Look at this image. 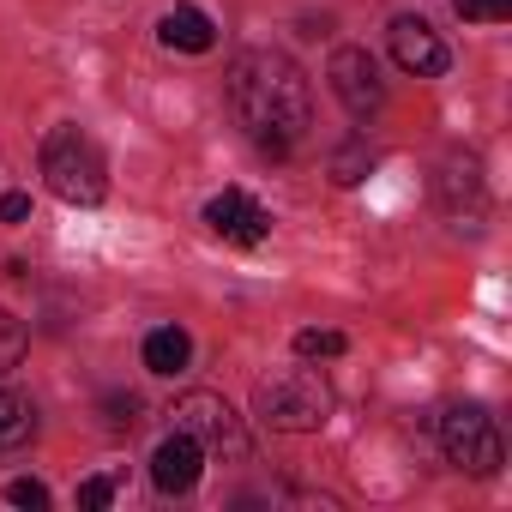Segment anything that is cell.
<instances>
[{
    "mask_svg": "<svg viewBox=\"0 0 512 512\" xmlns=\"http://www.w3.org/2000/svg\"><path fill=\"white\" fill-rule=\"evenodd\" d=\"M229 109L247 127V139L260 151H272V157H290L308 139V127H314L308 73L290 55H278V49L235 55V67H229Z\"/></svg>",
    "mask_w": 512,
    "mask_h": 512,
    "instance_id": "obj_1",
    "label": "cell"
},
{
    "mask_svg": "<svg viewBox=\"0 0 512 512\" xmlns=\"http://www.w3.org/2000/svg\"><path fill=\"white\" fill-rule=\"evenodd\" d=\"M253 410H260L266 428H284V434H314L332 422V386L314 374V368H278L253 386Z\"/></svg>",
    "mask_w": 512,
    "mask_h": 512,
    "instance_id": "obj_2",
    "label": "cell"
},
{
    "mask_svg": "<svg viewBox=\"0 0 512 512\" xmlns=\"http://www.w3.org/2000/svg\"><path fill=\"white\" fill-rule=\"evenodd\" d=\"M43 175H49V193L67 199V205H97L109 193V163H103V145L79 127H55L43 139Z\"/></svg>",
    "mask_w": 512,
    "mask_h": 512,
    "instance_id": "obj_3",
    "label": "cell"
},
{
    "mask_svg": "<svg viewBox=\"0 0 512 512\" xmlns=\"http://www.w3.org/2000/svg\"><path fill=\"white\" fill-rule=\"evenodd\" d=\"M175 428L193 434L205 458H229V464L247 458V428H241V416H235L217 392H187V398L175 404Z\"/></svg>",
    "mask_w": 512,
    "mask_h": 512,
    "instance_id": "obj_4",
    "label": "cell"
},
{
    "mask_svg": "<svg viewBox=\"0 0 512 512\" xmlns=\"http://www.w3.org/2000/svg\"><path fill=\"white\" fill-rule=\"evenodd\" d=\"M440 446H446V458L458 464V470H470V476H494L500 470V428H494V416L482 410V404H452L446 416H440Z\"/></svg>",
    "mask_w": 512,
    "mask_h": 512,
    "instance_id": "obj_5",
    "label": "cell"
},
{
    "mask_svg": "<svg viewBox=\"0 0 512 512\" xmlns=\"http://www.w3.org/2000/svg\"><path fill=\"white\" fill-rule=\"evenodd\" d=\"M326 79H332L338 103H344L356 121H368V115L386 103L380 67H374V55H368V49H338V55H332V67H326Z\"/></svg>",
    "mask_w": 512,
    "mask_h": 512,
    "instance_id": "obj_6",
    "label": "cell"
},
{
    "mask_svg": "<svg viewBox=\"0 0 512 512\" xmlns=\"http://www.w3.org/2000/svg\"><path fill=\"white\" fill-rule=\"evenodd\" d=\"M205 223H211V235H223V241H235V247H260V241L272 235V211H266L260 199H247L241 187H223V193L205 205Z\"/></svg>",
    "mask_w": 512,
    "mask_h": 512,
    "instance_id": "obj_7",
    "label": "cell"
},
{
    "mask_svg": "<svg viewBox=\"0 0 512 512\" xmlns=\"http://www.w3.org/2000/svg\"><path fill=\"white\" fill-rule=\"evenodd\" d=\"M392 61H398L404 73H416V79H440V73L452 67L446 43H440L422 19H392Z\"/></svg>",
    "mask_w": 512,
    "mask_h": 512,
    "instance_id": "obj_8",
    "label": "cell"
},
{
    "mask_svg": "<svg viewBox=\"0 0 512 512\" xmlns=\"http://www.w3.org/2000/svg\"><path fill=\"white\" fill-rule=\"evenodd\" d=\"M199 470H205V452H199V440L193 434H169V440H157V452H151V482L163 488V494H187V488H199Z\"/></svg>",
    "mask_w": 512,
    "mask_h": 512,
    "instance_id": "obj_9",
    "label": "cell"
},
{
    "mask_svg": "<svg viewBox=\"0 0 512 512\" xmlns=\"http://www.w3.org/2000/svg\"><path fill=\"white\" fill-rule=\"evenodd\" d=\"M157 37H163V49H181V55H205V49L217 43V25H211L199 7H169V13L157 19Z\"/></svg>",
    "mask_w": 512,
    "mask_h": 512,
    "instance_id": "obj_10",
    "label": "cell"
},
{
    "mask_svg": "<svg viewBox=\"0 0 512 512\" xmlns=\"http://www.w3.org/2000/svg\"><path fill=\"white\" fill-rule=\"evenodd\" d=\"M37 440V404L19 392H0V452H19Z\"/></svg>",
    "mask_w": 512,
    "mask_h": 512,
    "instance_id": "obj_11",
    "label": "cell"
},
{
    "mask_svg": "<svg viewBox=\"0 0 512 512\" xmlns=\"http://www.w3.org/2000/svg\"><path fill=\"white\" fill-rule=\"evenodd\" d=\"M187 356H193V338H187L181 326H157V332L145 338V368H151V374H181Z\"/></svg>",
    "mask_w": 512,
    "mask_h": 512,
    "instance_id": "obj_12",
    "label": "cell"
},
{
    "mask_svg": "<svg viewBox=\"0 0 512 512\" xmlns=\"http://www.w3.org/2000/svg\"><path fill=\"white\" fill-rule=\"evenodd\" d=\"M25 344H31V338H25V326H19L7 308H0V380H7V374L25 362Z\"/></svg>",
    "mask_w": 512,
    "mask_h": 512,
    "instance_id": "obj_13",
    "label": "cell"
},
{
    "mask_svg": "<svg viewBox=\"0 0 512 512\" xmlns=\"http://www.w3.org/2000/svg\"><path fill=\"white\" fill-rule=\"evenodd\" d=\"M350 344H344V332H320V326H308V332H296V356H320V362H332V356H344Z\"/></svg>",
    "mask_w": 512,
    "mask_h": 512,
    "instance_id": "obj_14",
    "label": "cell"
},
{
    "mask_svg": "<svg viewBox=\"0 0 512 512\" xmlns=\"http://www.w3.org/2000/svg\"><path fill=\"white\" fill-rule=\"evenodd\" d=\"M452 13L464 25H500V19H512V0H452Z\"/></svg>",
    "mask_w": 512,
    "mask_h": 512,
    "instance_id": "obj_15",
    "label": "cell"
},
{
    "mask_svg": "<svg viewBox=\"0 0 512 512\" xmlns=\"http://www.w3.org/2000/svg\"><path fill=\"white\" fill-rule=\"evenodd\" d=\"M362 175H368V151H362V145H350V151L332 157V181H338V187H356Z\"/></svg>",
    "mask_w": 512,
    "mask_h": 512,
    "instance_id": "obj_16",
    "label": "cell"
},
{
    "mask_svg": "<svg viewBox=\"0 0 512 512\" xmlns=\"http://www.w3.org/2000/svg\"><path fill=\"white\" fill-rule=\"evenodd\" d=\"M7 500H13V506H31V512H43V506H49V488H43L37 476H19V482H7Z\"/></svg>",
    "mask_w": 512,
    "mask_h": 512,
    "instance_id": "obj_17",
    "label": "cell"
},
{
    "mask_svg": "<svg viewBox=\"0 0 512 512\" xmlns=\"http://www.w3.org/2000/svg\"><path fill=\"white\" fill-rule=\"evenodd\" d=\"M109 500H115V482H109V476H91V482H79V506H85V512H103Z\"/></svg>",
    "mask_w": 512,
    "mask_h": 512,
    "instance_id": "obj_18",
    "label": "cell"
},
{
    "mask_svg": "<svg viewBox=\"0 0 512 512\" xmlns=\"http://www.w3.org/2000/svg\"><path fill=\"white\" fill-rule=\"evenodd\" d=\"M109 416H115V428H133V422H139V398H133V392H127V398L115 392V398H109Z\"/></svg>",
    "mask_w": 512,
    "mask_h": 512,
    "instance_id": "obj_19",
    "label": "cell"
},
{
    "mask_svg": "<svg viewBox=\"0 0 512 512\" xmlns=\"http://www.w3.org/2000/svg\"><path fill=\"white\" fill-rule=\"evenodd\" d=\"M31 217V199L25 193H0V223H25Z\"/></svg>",
    "mask_w": 512,
    "mask_h": 512,
    "instance_id": "obj_20",
    "label": "cell"
}]
</instances>
